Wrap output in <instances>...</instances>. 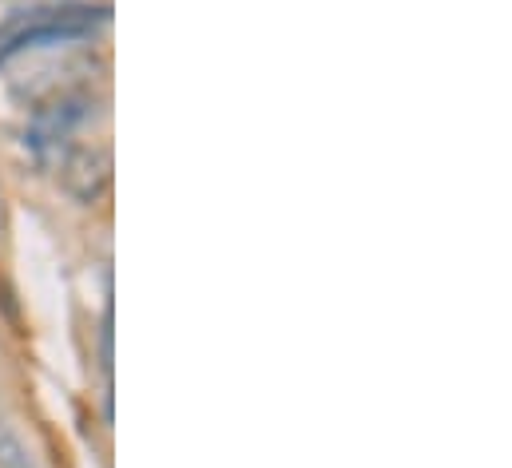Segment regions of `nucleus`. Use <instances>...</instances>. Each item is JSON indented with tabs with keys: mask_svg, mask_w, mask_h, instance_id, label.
Listing matches in <instances>:
<instances>
[{
	"mask_svg": "<svg viewBox=\"0 0 512 468\" xmlns=\"http://www.w3.org/2000/svg\"><path fill=\"white\" fill-rule=\"evenodd\" d=\"M64 183H68V191L80 203H100L104 191H108V183H112V159H108V151H100V147L96 151L92 147L76 151L64 163Z\"/></svg>",
	"mask_w": 512,
	"mask_h": 468,
	"instance_id": "2",
	"label": "nucleus"
},
{
	"mask_svg": "<svg viewBox=\"0 0 512 468\" xmlns=\"http://www.w3.org/2000/svg\"><path fill=\"white\" fill-rule=\"evenodd\" d=\"M112 24V4L104 0H36L12 8L0 20V64L44 48H68L96 40Z\"/></svg>",
	"mask_w": 512,
	"mask_h": 468,
	"instance_id": "1",
	"label": "nucleus"
}]
</instances>
